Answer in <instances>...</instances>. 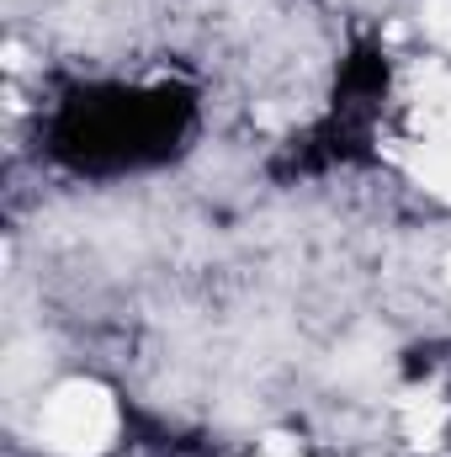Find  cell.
I'll list each match as a JSON object with an SVG mask.
<instances>
[{"instance_id":"5","label":"cell","mask_w":451,"mask_h":457,"mask_svg":"<svg viewBox=\"0 0 451 457\" xmlns=\"http://www.w3.org/2000/svg\"><path fill=\"white\" fill-rule=\"evenodd\" d=\"M260 457H303V453H298V442H287V436H271V442L260 447Z\"/></svg>"},{"instance_id":"4","label":"cell","mask_w":451,"mask_h":457,"mask_svg":"<svg viewBox=\"0 0 451 457\" xmlns=\"http://www.w3.org/2000/svg\"><path fill=\"white\" fill-rule=\"evenodd\" d=\"M425 32L441 43V48H451V0H425Z\"/></svg>"},{"instance_id":"2","label":"cell","mask_w":451,"mask_h":457,"mask_svg":"<svg viewBox=\"0 0 451 457\" xmlns=\"http://www.w3.org/2000/svg\"><path fill=\"white\" fill-rule=\"evenodd\" d=\"M404 160L414 170L420 187L451 197V75L430 70L409 102V138H404Z\"/></svg>"},{"instance_id":"6","label":"cell","mask_w":451,"mask_h":457,"mask_svg":"<svg viewBox=\"0 0 451 457\" xmlns=\"http://www.w3.org/2000/svg\"><path fill=\"white\" fill-rule=\"evenodd\" d=\"M447 282H451V261H447Z\"/></svg>"},{"instance_id":"1","label":"cell","mask_w":451,"mask_h":457,"mask_svg":"<svg viewBox=\"0 0 451 457\" xmlns=\"http://www.w3.org/2000/svg\"><path fill=\"white\" fill-rule=\"evenodd\" d=\"M117 399L102 383H59L43 404H37V442L59 457H102L117 442Z\"/></svg>"},{"instance_id":"3","label":"cell","mask_w":451,"mask_h":457,"mask_svg":"<svg viewBox=\"0 0 451 457\" xmlns=\"http://www.w3.org/2000/svg\"><path fill=\"white\" fill-rule=\"evenodd\" d=\"M398 431H404V442H414V447H436L451 431V404L436 388L404 394V399H398Z\"/></svg>"}]
</instances>
